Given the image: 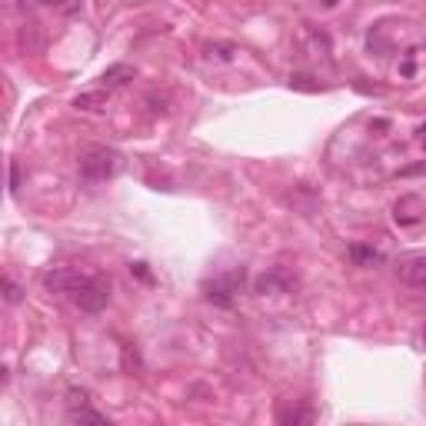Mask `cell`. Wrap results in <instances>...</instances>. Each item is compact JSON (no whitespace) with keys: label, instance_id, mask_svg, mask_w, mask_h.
<instances>
[{"label":"cell","instance_id":"6da1fadb","mask_svg":"<svg viewBox=\"0 0 426 426\" xmlns=\"http://www.w3.org/2000/svg\"><path fill=\"white\" fill-rule=\"evenodd\" d=\"M120 170V153L110 147H87L80 153V177L87 183H104Z\"/></svg>","mask_w":426,"mask_h":426},{"label":"cell","instance_id":"7a4b0ae2","mask_svg":"<svg viewBox=\"0 0 426 426\" xmlns=\"http://www.w3.org/2000/svg\"><path fill=\"white\" fill-rule=\"evenodd\" d=\"M70 300L84 313H100L110 300V280L106 276H80V283L70 290Z\"/></svg>","mask_w":426,"mask_h":426},{"label":"cell","instance_id":"3957f363","mask_svg":"<svg viewBox=\"0 0 426 426\" xmlns=\"http://www.w3.org/2000/svg\"><path fill=\"white\" fill-rule=\"evenodd\" d=\"M396 280L407 283L413 290H423L426 287V253H410L396 263Z\"/></svg>","mask_w":426,"mask_h":426},{"label":"cell","instance_id":"277c9868","mask_svg":"<svg viewBox=\"0 0 426 426\" xmlns=\"http://www.w3.org/2000/svg\"><path fill=\"white\" fill-rule=\"evenodd\" d=\"M77 283H80V274H74V270H63V267H57V270H47V274H44V287L50 290V293H70Z\"/></svg>","mask_w":426,"mask_h":426},{"label":"cell","instance_id":"5b68a950","mask_svg":"<svg viewBox=\"0 0 426 426\" xmlns=\"http://www.w3.org/2000/svg\"><path fill=\"white\" fill-rule=\"evenodd\" d=\"M233 280H237V276H220V280L207 283V300L216 306H233V293H237Z\"/></svg>","mask_w":426,"mask_h":426},{"label":"cell","instance_id":"8992f818","mask_svg":"<svg viewBox=\"0 0 426 426\" xmlns=\"http://www.w3.org/2000/svg\"><path fill=\"white\" fill-rule=\"evenodd\" d=\"M106 106H110V93L104 90H87L74 97V110H80V113H104Z\"/></svg>","mask_w":426,"mask_h":426},{"label":"cell","instance_id":"52a82bcc","mask_svg":"<svg viewBox=\"0 0 426 426\" xmlns=\"http://www.w3.org/2000/svg\"><path fill=\"white\" fill-rule=\"evenodd\" d=\"M420 213H423V203H420V200L416 197H407V200H400V203H396V223H416V220H420Z\"/></svg>","mask_w":426,"mask_h":426},{"label":"cell","instance_id":"ba28073f","mask_svg":"<svg viewBox=\"0 0 426 426\" xmlns=\"http://www.w3.org/2000/svg\"><path fill=\"white\" fill-rule=\"evenodd\" d=\"M134 67L130 63H113V67H106L104 70V87H123L127 80H134Z\"/></svg>","mask_w":426,"mask_h":426},{"label":"cell","instance_id":"9c48e42d","mask_svg":"<svg viewBox=\"0 0 426 426\" xmlns=\"http://www.w3.org/2000/svg\"><path fill=\"white\" fill-rule=\"evenodd\" d=\"M350 260L356 263V267H373V263H380L383 253L380 250H373V246H366V244H353L350 246Z\"/></svg>","mask_w":426,"mask_h":426},{"label":"cell","instance_id":"30bf717a","mask_svg":"<svg viewBox=\"0 0 426 426\" xmlns=\"http://www.w3.org/2000/svg\"><path fill=\"white\" fill-rule=\"evenodd\" d=\"M67 416H70V423H97V426H104V423H106L104 413L90 410V407H77V410H70Z\"/></svg>","mask_w":426,"mask_h":426},{"label":"cell","instance_id":"8fae6325","mask_svg":"<svg viewBox=\"0 0 426 426\" xmlns=\"http://www.w3.org/2000/svg\"><path fill=\"white\" fill-rule=\"evenodd\" d=\"M20 297H24V290L17 287L14 276H3V300L7 303H20Z\"/></svg>","mask_w":426,"mask_h":426},{"label":"cell","instance_id":"7c38bea8","mask_svg":"<svg viewBox=\"0 0 426 426\" xmlns=\"http://www.w3.org/2000/svg\"><path fill=\"white\" fill-rule=\"evenodd\" d=\"M87 403H90V393H87V390H77V386H70V390H67V407H70V410H77V407H87Z\"/></svg>","mask_w":426,"mask_h":426},{"label":"cell","instance_id":"4fadbf2b","mask_svg":"<svg viewBox=\"0 0 426 426\" xmlns=\"http://www.w3.org/2000/svg\"><path fill=\"white\" fill-rule=\"evenodd\" d=\"M303 420H310V413H306V410H287V413H280V423H303Z\"/></svg>","mask_w":426,"mask_h":426},{"label":"cell","instance_id":"5bb4252c","mask_svg":"<svg viewBox=\"0 0 426 426\" xmlns=\"http://www.w3.org/2000/svg\"><path fill=\"white\" fill-rule=\"evenodd\" d=\"M20 183H24L20 164H17V160H10V194H17V190H20Z\"/></svg>","mask_w":426,"mask_h":426},{"label":"cell","instance_id":"9a60e30c","mask_svg":"<svg viewBox=\"0 0 426 426\" xmlns=\"http://www.w3.org/2000/svg\"><path fill=\"white\" fill-rule=\"evenodd\" d=\"M213 54H216L220 61H230V57H233V47H223V44H216V47H210V57H213Z\"/></svg>","mask_w":426,"mask_h":426},{"label":"cell","instance_id":"2e32d148","mask_svg":"<svg viewBox=\"0 0 426 426\" xmlns=\"http://www.w3.org/2000/svg\"><path fill=\"white\" fill-rule=\"evenodd\" d=\"M323 3H326V7H336V0H323Z\"/></svg>","mask_w":426,"mask_h":426},{"label":"cell","instance_id":"e0dca14e","mask_svg":"<svg viewBox=\"0 0 426 426\" xmlns=\"http://www.w3.org/2000/svg\"><path fill=\"white\" fill-rule=\"evenodd\" d=\"M423 347H426V326H423Z\"/></svg>","mask_w":426,"mask_h":426}]
</instances>
